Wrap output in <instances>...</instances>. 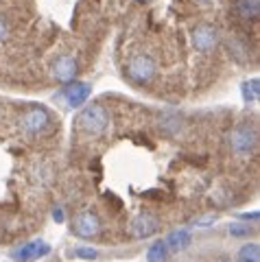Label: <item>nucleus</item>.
<instances>
[{"label": "nucleus", "instance_id": "nucleus-19", "mask_svg": "<svg viewBox=\"0 0 260 262\" xmlns=\"http://www.w3.org/2000/svg\"><path fill=\"white\" fill-rule=\"evenodd\" d=\"M75 256L77 258H83V260H96V249H92V247H79L77 251H75Z\"/></svg>", "mask_w": 260, "mask_h": 262}, {"label": "nucleus", "instance_id": "nucleus-16", "mask_svg": "<svg viewBox=\"0 0 260 262\" xmlns=\"http://www.w3.org/2000/svg\"><path fill=\"white\" fill-rule=\"evenodd\" d=\"M168 260V247L164 241H156L147 249V262H166Z\"/></svg>", "mask_w": 260, "mask_h": 262}, {"label": "nucleus", "instance_id": "nucleus-4", "mask_svg": "<svg viewBox=\"0 0 260 262\" xmlns=\"http://www.w3.org/2000/svg\"><path fill=\"white\" fill-rule=\"evenodd\" d=\"M20 125L24 129V134H29V136H44L46 131L51 129L53 118H51V114H48V110H44V107H31V110H27L22 114Z\"/></svg>", "mask_w": 260, "mask_h": 262}, {"label": "nucleus", "instance_id": "nucleus-7", "mask_svg": "<svg viewBox=\"0 0 260 262\" xmlns=\"http://www.w3.org/2000/svg\"><path fill=\"white\" fill-rule=\"evenodd\" d=\"M101 232V221L94 212H81L72 223V234H77L79 238H94Z\"/></svg>", "mask_w": 260, "mask_h": 262}, {"label": "nucleus", "instance_id": "nucleus-13", "mask_svg": "<svg viewBox=\"0 0 260 262\" xmlns=\"http://www.w3.org/2000/svg\"><path fill=\"white\" fill-rule=\"evenodd\" d=\"M227 51H230V55L236 61H241V63L249 61V48H247V44L243 42L239 35H230V37H227Z\"/></svg>", "mask_w": 260, "mask_h": 262}, {"label": "nucleus", "instance_id": "nucleus-22", "mask_svg": "<svg viewBox=\"0 0 260 262\" xmlns=\"http://www.w3.org/2000/svg\"><path fill=\"white\" fill-rule=\"evenodd\" d=\"M199 3H210V0H199Z\"/></svg>", "mask_w": 260, "mask_h": 262}, {"label": "nucleus", "instance_id": "nucleus-23", "mask_svg": "<svg viewBox=\"0 0 260 262\" xmlns=\"http://www.w3.org/2000/svg\"><path fill=\"white\" fill-rule=\"evenodd\" d=\"M221 262H230V260H221Z\"/></svg>", "mask_w": 260, "mask_h": 262}, {"label": "nucleus", "instance_id": "nucleus-6", "mask_svg": "<svg viewBox=\"0 0 260 262\" xmlns=\"http://www.w3.org/2000/svg\"><path fill=\"white\" fill-rule=\"evenodd\" d=\"M79 72V61L75 55H59L51 66V75L59 83H72Z\"/></svg>", "mask_w": 260, "mask_h": 262}, {"label": "nucleus", "instance_id": "nucleus-14", "mask_svg": "<svg viewBox=\"0 0 260 262\" xmlns=\"http://www.w3.org/2000/svg\"><path fill=\"white\" fill-rule=\"evenodd\" d=\"M241 94H243V101H245L247 105L258 103V98H260V81H258L256 77L249 79V81H243Z\"/></svg>", "mask_w": 260, "mask_h": 262}, {"label": "nucleus", "instance_id": "nucleus-3", "mask_svg": "<svg viewBox=\"0 0 260 262\" xmlns=\"http://www.w3.org/2000/svg\"><path fill=\"white\" fill-rule=\"evenodd\" d=\"M156 72H158V63L147 53H138L127 61V77L138 85L151 83L156 79Z\"/></svg>", "mask_w": 260, "mask_h": 262}, {"label": "nucleus", "instance_id": "nucleus-11", "mask_svg": "<svg viewBox=\"0 0 260 262\" xmlns=\"http://www.w3.org/2000/svg\"><path fill=\"white\" fill-rule=\"evenodd\" d=\"M234 13L243 22H256L260 15V0H234Z\"/></svg>", "mask_w": 260, "mask_h": 262}, {"label": "nucleus", "instance_id": "nucleus-9", "mask_svg": "<svg viewBox=\"0 0 260 262\" xmlns=\"http://www.w3.org/2000/svg\"><path fill=\"white\" fill-rule=\"evenodd\" d=\"M92 94V88L88 85V83H81V81H75V83H68L66 88H63V92H61V98L66 101V105L70 110H77L81 107L88 98H90Z\"/></svg>", "mask_w": 260, "mask_h": 262}, {"label": "nucleus", "instance_id": "nucleus-1", "mask_svg": "<svg viewBox=\"0 0 260 262\" xmlns=\"http://www.w3.org/2000/svg\"><path fill=\"white\" fill-rule=\"evenodd\" d=\"M77 127L88 136H103L110 127V112L103 105H88L79 112Z\"/></svg>", "mask_w": 260, "mask_h": 262}, {"label": "nucleus", "instance_id": "nucleus-8", "mask_svg": "<svg viewBox=\"0 0 260 262\" xmlns=\"http://www.w3.org/2000/svg\"><path fill=\"white\" fill-rule=\"evenodd\" d=\"M51 253V245H46L44 241H31L22 247L11 251V258L15 262H31V260H39Z\"/></svg>", "mask_w": 260, "mask_h": 262}, {"label": "nucleus", "instance_id": "nucleus-5", "mask_svg": "<svg viewBox=\"0 0 260 262\" xmlns=\"http://www.w3.org/2000/svg\"><path fill=\"white\" fill-rule=\"evenodd\" d=\"M219 42H221V33H219V29L212 27V24H199V27L192 31V46L204 55L214 53Z\"/></svg>", "mask_w": 260, "mask_h": 262}, {"label": "nucleus", "instance_id": "nucleus-21", "mask_svg": "<svg viewBox=\"0 0 260 262\" xmlns=\"http://www.w3.org/2000/svg\"><path fill=\"white\" fill-rule=\"evenodd\" d=\"M53 219L57 221V223H63V221H66V216H63V208H55L53 210Z\"/></svg>", "mask_w": 260, "mask_h": 262}, {"label": "nucleus", "instance_id": "nucleus-20", "mask_svg": "<svg viewBox=\"0 0 260 262\" xmlns=\"http://www.w3.org/2000/svg\"><path fill=\"white\" fill-rule=\"evenodd\" d=\"M11 35V29H9V22H7L3 15H0V44H5Z\"/></svg>", "mask_w": 260, "mask_h": 262}, {"label": "nucleus", "instance_id": "nucleus-2", "mask_svg": "<svg viewBox=\"0 0 260 262\" xmlns=\"http://www.w3.org/2000/svg\"><path fill=\"white\" fill-rule=\"evenodd\" d=\"M230 149L239 155V158H249L254 155L258 146V131L251 125H239L230 131Z\"/></svg>", "mask_w": 260, "mask_h": 262}, {"label": "nucleus", "instance_id": "nucleus-12", "mask_svg": "<svg viewBox=\"0 0 260 262\" xmlns=\"http://www.w3.org/2000/svg\"><path fill=\"white\" fill-rule=\"evenodd\" d=\"M164 243H166L168 251H184L190 247L192 234H190V229H175V232L168 234V238Z\"/></svg>", "mask_w": 260, "mask_h": 262}, {"label": "nucleus", "instance_id": "nucleus-15", "mask_svg": "<svg viewBox=\"0 0 260 262\" xmlns=\"http://www.w3.org/2000/svg\"><path fill=\"white\" fill-rule=\"evenodd\" d=\"M160 127L162 131H164L166 136L170 138H175V136H180V131H182V120L175 116V114H164L160 120Z\"/></svg>", "mask_w": 260, "mask_h": 262}, {"label": "nucleus", "instance_id": "nucleus-18", "mask_svg": "<svg viewBox=\"0 0 260 262\" xmlns=\"http://www.w3.org/2000/svg\"><path fill=\"white\" fill-rule=\"evenodd\" d=\"M230 234L236 236V238H241V236H249L251 234V227L245 225V223H234V225H230Z\"/></svg>", "mask_w": 260, "mask_h": 262}, {"label": "nucleus", "instance_id": "nucleus-17", "mask_svg": "<svg viewBox=\"0 0 260 262\" xmlns=\"http://www.w3.org/2000/svg\"><path fill=\"white\" fill-rule=\"evenodd\" d=\"M239 262H260V247L258 243H247L239 249Z\"/></svg>", "mask_w": 260, "mask_h": 262}, {"label": "nucleus", "instance_id": "nucleus-10", "mask_svg": "<svg viewBox=\"0 0 260 262\" xmlns=\"http://www.w3.org/2000/svg\"><path fill=\"white\" fill-rule=\"evenodd\" d=\"M134 236L136 238H149V236H153L160 229V223L158 219L149 214V212H142V214H138L136 221H134Z\"/></svg>", "mask_w": 260, "mask_h": 262}]
</instances>
